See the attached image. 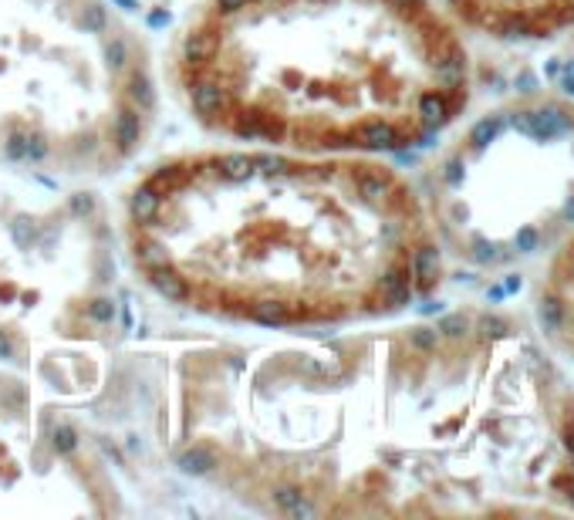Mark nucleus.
Masks as SVG:
<instances>
[{"mask_svg":"<svg viewBox=\"0 0 574 520\" xmlns=\"http://www.w3.org/2000/svg\"><path fill=\"white\" fill-rule=\"evenodd\" d=\"M139 260H142V267H145V271H153V267H166L169 254H166V247H163L159 240H142Z\"/></svg>","mask_w":574,"mask_h":520,"instance_id":"obj_5","label":"nucleus"},{"mask_svg":"<svg viewBox=\"0 0 574 520\" xmlns=\"http://www.w3.org/2000/svg\"><path fill=\"white\" fill-rule=\"evenodd\" d=\"M54 446H58L61 453L75 449V432L68 430V426H58V430H54Z\"/></svg>","mask_w":574,"mask_h":520,"instance_id":"obj_9","label":"nucleus"},{"mask_svg":"<svg viewBox=\"0 0 574 520\" xmlns=\"http://www.w3.org/2000/svg\"><path fill=\"white\" fill-rule=\"evenodd\" d=\"M517 244H521V247L527 250V247H531V244H534V236H531V234H527V230H523V234H521V240H517Z\"/></svg>","mask_w":574,"mask_h":520,"instance_id":"obj_16","label":"nucleus"},{"mask_svg":"<svg viewBox=\"0 0 574 520\" xmlns=\"http://www.w3.org/2000/svg\"><path fill=\"white\" fill-rule=\"evenodd\" d=\"M422 115H426L429 125H439V122L446 118V102H443L439 95H426V98H422Z\"/></svg>","mask_w":574,"mask_h":520,"instance_id":"obj_7","label":"nucleus"},{"mask_svg":"<svg viewBox=\"0 0 574 520\" xmlns=\"http://www.w3.org/2000/svg\"><path fill=\"white\" fill-rule=\"evenodd\" d=\"M497 125H500L497 118H490V122H480V125L473 129V139H476V142H486V139H490V135L497 132Z\"/></svg>","mask_w":574,"mask_h":520,"instance_id":"obj_10","label":"nucleus"},{"mask_svg":"<svg viewBox=\"0 0 574 520\" xmlns=\"http://www.w3.org/2000/svg\"><path fill=\"white\" fill-rule=\"evenodd\" d=\"M115 142H118V149L122 152H128L132 145L139 142V112H122V115L115 118Z\"/></svg>","mask_w":574,"mask_h":520,"instance_id":"obj_4","label":"nucleus"},{"mask_svg":"<svg viewBox=\"0 0 574 520\" xmlns=\"http://www.w3.org/2000/svg\"><path fill=\"white\" fill-rule=\"evenodd\" d=\"M412 338H416V345H426V348H429V345H433V335H429V331H426V328H422V331H416V335H412Z\"/></svg>","mask_w":574,"mask_h":520,"instance_id":"obj_14","label":"nucleus"},{"mask_svg":"<svg viewBox=\"0 0 574 520\" xmlns=\"http://www.w3.org/2000/svg\"><path fill=\"white\" fill-rule=\"evenodd\" d=\"M210 463H213V456L206 453V449H193V453L183 456V469H190V473H203Z\"/></svg>","mask_w":574,"mask_h":520,"instance_id":"obj_8","label":"nucleus"},{"mask_svg":"<svg viewBox=\"0 0 574 520\" xmlns=\"http://www.w3.org/2000/svg\"><path fill=\"white\" fill-rule=\"evenodd\" d=\"M88 311H91V318H98V321H108L115 308H112V301H95V304H91Z\"/></svg>","mask_w":574,"mask_h":520,"instance_id":"obj_11","label":"nucleus"},{"mask_svg":"<svg viewBox=\"0 0 574 520\" xmlns=\"http://www.w3.org/2000/svg\"><path fill=\"white\" fill-rule=\"evenodd\" d=\"M213 51H217V38L210 31H196L186 38V65L200 68L206 58H213Z\"/></svg>","mask_w":574,"mask_h":520,"instance_id":"obj_3","label":"nucleus"},{"mask_svg":"<svg viewBox=\"0 0 574 520\" xmlns=\"http://www.w3.org/2000/svg\"><path fill=\"white\" fill-rule=\"evenodd\" d=\"M0 355H14V345L4 338V335H0Z\"/></svg>","mask_w":574,"mask_h":520,"instance_id":"obj_15","label":"nucleus"},{"mask_svg":"<svg viewBox=\"0 0 574 520\" xmlns=\"http://www.w3.org/2000/svg\"><path fill=\"white\" fill-rule=\"evenodd\" d=\"M436 271H439V257H436V250H429V247L419 250V254H416V277L429 284V281L436 277Z\"/></svg>","mask_w":574,"mask_h":520,"instance_id":"obj_6","label":"nucleus"},{"mask_svg":"<svg viewBox=\"0 0 574 520\" xmlns=\"http://www.w3.org/2000/svg\"><path fill=\"white\" fill-rule=\"evenodd\" d=\"M159 209H163V196L145 182L139 193L132 196V217H135V223H153L159 217Z\"/></svg>","mask_w":574,"mask_h":520,"instance_id":"obj_2","label":"nucleus"},{"mask_svg":"<svg viewBox=\"0 0 574 520\" xmlns=\"http://www.w3.org/2000/svg\"><path fill=\"white\" fill-rule=\"evenodd\" d=\"M149 281H153V284L159 287V294H166L169 301H186V298H190L186 277L173 274V271H169V264H166V267H153V271H149Z\"/></svg>","mask_w":574,"mask_h":520,"instance_id":"obj_1","label":"nucleus"},{"mask_svg":"<svg viewBox=\"0 0 574 520\" xmlns=\"http://www.w3.org/2000/svg\"><path fill=\"white\" fill-rule=\"evenodd\" d=\"M105 51H108V58H112L115 65H125V58H128V48H125V44H122V41H112V44H108V48H105Z\"/></svg>","mask_w":574,"mask_h":520,"instance_id":"obj_12","label":"nucleus"},{"mask_svg":"<svg viewBox=\"0 0 574 520\" xmlns=\"http://www.w3.org/2000/svg\"><path fill=\"white\" fill-rule=\"evenodd\" d=\"M220 11H237V7H247V0H217Z\"/></svg>","mask_w":574,"mask_h":520,"instance_id":"obj_13","label":"nucleus"}]
</instances>
